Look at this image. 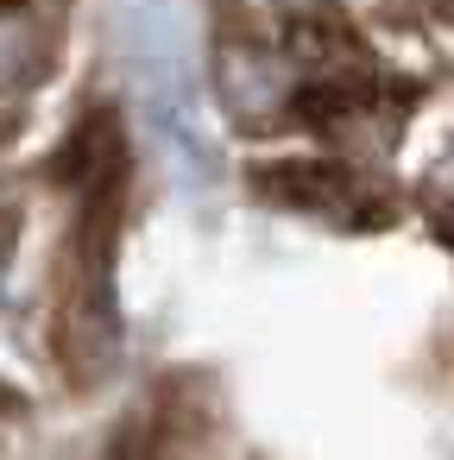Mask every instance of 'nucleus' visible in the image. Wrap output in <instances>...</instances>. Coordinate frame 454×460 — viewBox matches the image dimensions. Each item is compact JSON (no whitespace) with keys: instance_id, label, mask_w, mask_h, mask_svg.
Wrapping results in <instances>:
<instances>
[{"instance_id":"nucleus-2","label":"nucleus","mask_w":454,"mask_h":460,"mask_svg":"<svg viewBox=\"0 0 454 460\" xmlns=\"http://www.w3.org/2000/svg\"><path fill=\"white\" fill-rule=\"evenodd\" d=\"M39 32H32V20H20V13H0V89H20V83H32V70H39Z\"/></svg>"},{"instance_id":"nucleus-1","label":"nucleus","mask_w":454,"mask_h":460,"mask_svg":"<svg viewBox=\"0 0 454 460\" xmlns=\"http://www.w3.org/2000/svg\"><path fill=\"white\" fill-rule=\"evenodd\" d=\"M215 83H221V102L234 114H246V120L297 108V70L278 64V58H265V51H221Z\"/></svg>"}]
</instances>
